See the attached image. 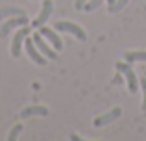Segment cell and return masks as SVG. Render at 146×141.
Returning <instances> with one entry per match:
<instances>
[{"mask_svg":"<svg viewBox=\"0 0 146 141\" xmlns=\"http://www.w3.org/2000/svg\"><path fill=\"white\" fill-rule=\"evenodd\" d=\"M54 28L59 30V32L70 33V35H74L78 41H85V39H87L85 30H83L82 26H78V24H74V22H70V21H57L56 24H54Z\"/></svg>","mask_w":146,"mask_h":141,"instance_id":"obj_1","label":"cell"},{"mask_svg":"<svg viewBox=\"0 0 146 141\" xmlns=\"http://www.w3.org/2000/svg\"><path fill=\"white\" fill-rule=\"evenodd\" d=\"M117 71H118V72H124L126 80H128V89H129V93L135 95L137 91H139L141 82L137 80L135 71H133L131 67H129V63H128V61H126V63H120V61H118V63H117Z\"/></svg>","mask_w":146,"mask_h":141,"instance_id":"obj_2","label":"cell"},{"mask_svg":"<svg viewBox=\"0 0 146 141\" xmlns=\"http://www.w3.org/2000/svg\"><path fill=\"white\" fill-rule=\"evenodd\" d=\"M28 35H30V28H26V24L17 30L13 41H11V56H13V58H19V56H21V48H22V45H24V41H26Z\"/></svg>","mask_w":146,"mask_h":141,"instance_id":"obj_3","label":"cell"},{"mask_svg":"<svg viewBox=\"0 0 146 141\" xmlns=\"http://www.w3.org/2000/svg\"><path fill=\"white\" fill-rule=\"evenodd\" d=\"M32 39H33L35 47L41 50V54H43V56H46L48 59H56V58H57V50H56V48H50V47H48L46 41H44V37L41 35V32H39V33H33Z\"/></svg>","mask_w":146,"mask_h":141,"instance_id":"obj_4","label":"cell"},{"mask_svg":"<svg viewBox=\"0 0 146 141\" xmlns=\"http://www.w3.org/2000/svg\"><path fill=\"white\" fill-rule=\"evenodd\" d=\"M41 35L44 37V39L48 41L50 45H52V48H56L57 52L59 50H63V41H61V37L56 33V30H52V28H46V26H41Z\"/></svg>","mask_w":146,"mask_h":141,"instance_id":"obj_5","label":"cell"},{"mask_svg":"<svg viewBox=\"0 0 146 141\" xmlns=\"http://www.w3.org/2000/svg\"><path fill=\"white\" fill-rule=\"evenodd\" d=\"M24 47H26V52H28V56H30V58H32L33 61L37 63V65H46V58H44V56L41 54V50L35 47L33 39H28V37H26Z\"/></svg>","mask_w":146,"mask_h":141,"instance_id":"obj_6","label":"cell"},{"mask_svg":"<svg viewBox=\"0 0 146 141\" xmlns=\"http://www.w3.org/2000/svg\"><path fill=\"white\" fill-rule=\"evenodd\" d=\"M52 9H54L52 0H44V2H43V9H41L39 17H37L35 21L32 22V26H33V28H41L43 24H46V21L50 19V15H52Z\"/></svg>","mask_w":146,"mask_h":141,"instance_id":"obj_7","label":"cell"},{"mask_svg":"<svg viewBox=\"0 0 146 141\" xmlns=\"http://www.w3.org/2000/svg\"><path fill=\"white\" fill-rule=\"evenodd\" d=\"M26 22H28V15H22V17H11L7 22H4V24H2V30H0V37L7 35V33H9L13 28H19V26H24Z\"/></svg>","mask_w":146,"mask_h":141,"instance_id":"obj_8","label":"cell"},{"mask_svg":"<svg viewBox=\"0 0 146 141\" xmlns=\"http://www.w3.org/2000/svg\"><path fill=\"white\" fill-rule=\"evenodd\" d=\"M120 115H122V108H113V110H109L107 113H104V115L96 117V119H94V126H106V124L117 121Z\"/></svg>","mask_w":146,"mask_h":141,"instance_id":"obj_9","label":"cell"},{"mask_svg":"<svg viewBox=\"0 0 146 141\" xmlns=\"http://www.w3.org/2000/svg\"><path fill=\"white\" fill-rule=\"evenodd\" d=\"M48 108H44V106H28V108H24L21 112V117H24V119H30V117H46L48 115Z\"/></svg>","mask_w":146,"mask_h":141,"instance_id":"obj_10","label":"cell"},{"mask_svg":"<svg viewBox=\"0 0 146 141\" xmlns=\"http://www.w3.org/2000/svg\"><path fill=\"white\" fill-rule=\"evenodd\" d=\"M26 15V11L22 7H15V6H7V7H0V21L7 17H22Z\"/></svg>","mask_w":146,"mask_h":141,"instance_id":"obj_11","label":"cell"},{"mask_svg":"<svg viewBox=\"0 0 146 141\" xmlns=\"http://www.w3.org/2000/svg\"><path fill=\"white\" fill-rule=\"evenodd\" d=\"M124 59L128 63H135V61H146V52L144 50H131V52H126Z\"/></svg>","mask_w":146,"mask_h":141,"instance_id":"obj_12","label":"cell"},{"mask_svg":"<svg viewBox=\"0 0 146 141\" xmlns=\"http://www.w3.org/2000/svg\"><path fill=\"white\" fill-rule=\"evenodd\" d=\"M21 132H22V124H15V126L11 128L9 136H7V141H15L19 136H21Z\"/></svg>","mask_w":146,"mask_h":141,"instance_id":"obj_13","label":"cell"},{"mask_svg":"<svg viewBox=\"0 0 146 141\" xmlns=\"http://www.w3.org/2000/svg\"><path fill=\"white\" fill-rule=\"evenodd\" d=\"M102 4H104V0H89V2L85 4V7H83V9H85V11H89V13H91V11L98 9V7L102 6Z\"/></svg>","mask_w":146,"mask_h":141,"instance_id":"obj_14","label":"cell"},{"mask_svg":"<svg viewBox=\"0 0 146 141\" xmlns=\"http://www.w3.org/2000/svg\"><path fill=\"white\" fill-rule=\"evenodd\" d=\"M128 2H129V0H117V2L109 7V11H111V13H118L120 9H124V7H126V4H128Z\"/></svg>","mask_w":146,"mask_h":141,"instance_id":"obj_15","label":"cell"},{"mask_svg":"<svg viewBox=\"0 0 146 141\" xmlns=\"http://www.w3.org/2000/svg\"><path fill=\"white\" fill-rule=\"evenodd\" d=\"M141 87H143V110L146 112V78H141Z\"/></svg>","mask_w":146,"mask_h":141,"instance_id":"obj_16","label":"cell"},{"mask_svg":"<svg viewBox=\"0 0 146 141\" xmlns=\"http://www.w3.org/2000/svg\"><path fill=\"white\" fill-rule=\"evenodd\" d=\"M87 2H89V0H76V2H74V7H76V9H83Z\"/></svg>","mask_w":146,"mask_h":141,"instance_id":"obj_17","label":"cell"},{"mask_svg":"<svg viewBox=\"0 0 146 141\" xmlns=\"http://www.w3.org/2000/svg\"><path fill=\"white\" fill-rule=\"evenodd\" d=\"M115 2H117V0H107V6H109V7H111V6H113V4H115Z\"/></svg>","mask_w":146,"mask_h":141,"instance_id":"obj_18","label":"cell"}]
</instances>
